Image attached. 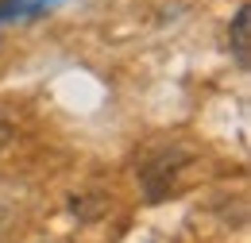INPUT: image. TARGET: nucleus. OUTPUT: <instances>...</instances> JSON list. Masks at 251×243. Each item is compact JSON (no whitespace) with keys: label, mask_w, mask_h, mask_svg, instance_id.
Returning <instances> with one entry per match:
<instances>
[{"label":"nucleus","mask_w":251,"mask_h":243,"mask_svg":"<svg viewBox=\"0 0 251 243\" xmlns=\"http://www.w3.org/2000/svg\"><path fill=\"white\" fill-rule=\"evenodd\" d=\"M8 139H12V123H8V116L0 112V147H4Z\"/></svg>","instance_id":"obj_5"},{"label":"nucleus","mask_w":251,"mask_h":243,"mask_svg":"<svg viewBox=\"0 0 251 243\" xmlns=\"http://www.w3.org/2000/svg\"><path fill=\"white\" fill-rule=\"evenodd\" d=\"M251 8L248 4H240L236 8V20H232V27H228V39H232V54H236V62L240 66H248V54H251Z\"/></svg>","instance_id":"obj_2"},{"label":"nucleus","mask_w":251,"mask_h":243,"mask_svg":"<svg viewBox=\"0 0 251 243\" xmlns=\"http://www.w3.org/2000/svg\"><path fill=\"white\" fill-rule=\"evenodd\" d=\"M186 162H189V151H186V147H158V151L139 166V182H143V189H147V197L158 201V197L166 193L170 178H174Z\"/></svg>","instance_id":"obj_1"},{"label":"nucleus","mask_w":251,"mask_h":243,"mask_svg":"<svg viewBox=\"0 0 251 243\" xmlns=\"http://www.w3.org/2000/svg\"><path fill=\"white\" fill-rule=\"evenodd\" d=\"M0 224H4V216H0Z\"/></svg>","instance_id":"obj_6"},{"label":"nucleus","mask_w":251,"mask_h":243,"mask_svg":"<svg viewBox=\"0 0 251 243\" xmlns=\"http://www.w3.org/2000/svg\"><path fill=\"white\" fill-rule=\"evenodd\" d=\"M50 0H0V24L20 20V16H39Z\"/></svg>","instance_id":"obj_3"},{"label":"nucleus","mask_w":251,"mask_h":243,"mask_svg":"<svg viewBox=\"0 0 251 243\" xmlns=\"http://www.w3.org/2000/svg\"><path fill=\"white\" fill-rule=\"evenodd\" d=\"M70 209H74V216L93 220V216H100V209H104V197H74V201H70Z\"/></svg>","instance_id":"obj_4"}]
</instances>
